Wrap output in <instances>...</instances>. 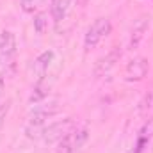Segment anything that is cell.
<instances>
[{"instance_id":"6da1fadb","label":"cell","mask_w":153,"mask_h":153,"mask_svg":"<svg viewBox=\"0 0 153 153\" xmlns=\"http://www.w3.org/2000/svg\"><path fill=\"white\" fill-rule=\"evenodd\" d=\"M59 107H57V102H41L36 103V107L30 111V114L25 121V135L29 139H41L43 135V130L45 126L50 123V119L57 114Z\"/></svg>"},{"instance_id":"7a4b0ae2","label":"cell","mask_w":153,"mask_h":153,"mask_svg":"<svg viewBox=\"0 0 153 153\" xmlns=\"http://www.w3.org/2000/svg\"><path fill=\"white\" fill-rule=\"evenodd\" d=\"M111 32H112V23H111V20L105 18V16L96 18V20L87 27V30H85V34H84V50H85V52L94 50L103 39L111 36Z\"/></svg>"},{"instance_id":"3957f363","label":"cell","mask_w":153,"mask_h":153,"mask_svg":"<svg viewBox=\"0 0 153 153\" xmlns=\"http://www.w3.org/2000/svg\"><path fill=\"white\" fill-rule=\"evenodd\" d=\"M87 139H89L87 126L76 123L75 126L57 143V153H78L80 148L87 143Z\"/></svg>"},{"instance_id":"277c9868","label":"cell","mask_w":153,"mask_h":153,"mask_svg":"<svg viewBox=\"0 0 153 153\" xmlns=\"http://www.w3.org/2000/svg\"><path fill=\"white\" fill-rule=\"evenodd\" d=\"M75 125H76V121L73 117H64V119L50 121V123L45 126L41 139H43L45 143H48V144H57Z\"/></svg>"},{"instance_id":"5b68a950","label":"cell","mask_w":153,"mask_h":153,"mask_svg":"<svg viewBox=\"0 0 153 153\" xmlns=\"http://www.w3.org/2000/svg\"><path fill=\"white\" fill-rule=\"evenodd\" d=\"M18 52L16 36L11 30H2L0 32V66H9Z\"/></svg>"},{"instance_id":"8992f818","label":"cell","mask_w":153,"mask_h":153,"mask_svg":"<svg viewBox=\"0 0 153 153\" xmlns=\"http://www.w3.org/2000/svg\"><path fill=\"white\" fill-rule=\"evenodd\" d=\"M150 71V62L146 57H134L126 62L125 66V80L126 82H141Z\"/></svg>"},{"instance_id":"52a82bcc","label":"cell","mask_w":153,"mask_h":153,"mask_svg":"<svg viewBox=\"0 0 153 153\" xmlns=\"http://www.w3.org/2000/svg\"><path fill=\"white\" fill-rule=\"evenodd\" d=\"M71 4L73 0H50V18L55 25H61L66 20Z\"/></svg>"},{"instance_id":"ba28073f","label":"cell","mask_w":153,"mask_h":153,"mask_svg":"<svg viewBox=\"0 0 153 153\" xmlns=\"http://www.w3.org/2000/svg\"><path fill=\"white\" fill-rule=\"evenodd\" d=\"M119 57H121V50H119V48H112L105 57H102V59L96 62V66H94V75L96 76L107 75V73L116 66V62L119 61Z\"/></svg>"},{"instance_id":"9c48e42d","label":"cell","mask_w":153,"mask_h":153,"mask_svg":"<svg viewBox=\"0 0 153 153\" xmlns=\"http://www.w3.org/2000/svg\"><path fill=\"white\" fill-rule=\"evenodd\" d=\"M53 59H55L53 50H45L36 57V61H34V75H36V78H43V76L48 75V70H50Z\"/></svg>"},{"instance_id":"30bf717a","label":"cell","mask_w":153,"mask_h":153,"mask_svg":"<svg viewBox=\"0 0 153 153\" xmlns=\"http://www.w3.org/2000/svg\"><path fill=\"white\" fill-rule=\"evenodd\" d=\"M146 30H148V20H146V18H143V20H139V22L134 25V29H132V36H130V48H137V46H139V43L143 41L144 34H146Z\"/></svg>"},{"instance_id":"8fae6325","label":"cell","mask_w":153,"mask_h":153,"mask_svg":"<svg viewBox=\"0 0 153 153\" xmlns=\"http://www.w3.org/2000/svg\"><path fill=\"white\" fill-rule=\"evenodd\" d=\"M141 114L146 121H153V89L141 102Z\"/></svg>"},{"instance_id":"7c38bea8","label":"cell","mask_w":153,"mask_h":153,"mask_svg":"<svg viewBox=\"0 0 153 153\" xmlns=\"http://www.w3.org/2000/svg\"><path fill=\"white\" fill-rule=\"evenodd\" d=\"M46 27H48L46 14H45V13H38V14H34V30H36V34H38V36H43L45 30H46Z\"/></svg>"},{"instance_id":"4fadbf2b","label":"cell","mask_w":153,"mask_h":153,"mask_svg":"<svg viewBox=\"0 0 153 153\" xmlns=\"http://www.w3.org/2000/svg\"><path fill=\"white\" fill-rule=\"evenodd\" d=\"M38 2H39V0H20V7H22V11H23V13L30 14V13H34V11H36Z\"/></svg>"},{"instance_id":"5bb4252c","label":"cell","mask_w":153,"mask_h":153,"mask_svg":"<svg viewBox=\"0 0 153 153\" xmlns=\"http://www.w3.org/2000/svg\"><path fill=\"white\" fill-rule=\"evenodd\" d=\"M4 89H5V80H4V76H0V100L4 96Z\"/></svg>"}]
</instances>
